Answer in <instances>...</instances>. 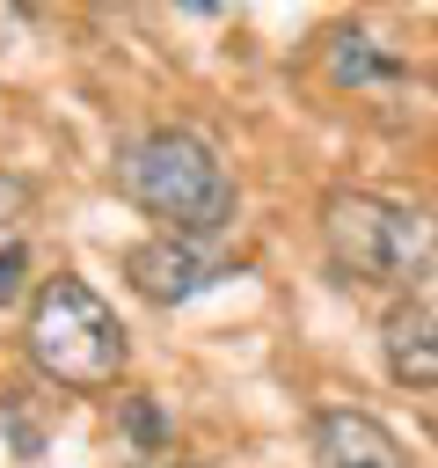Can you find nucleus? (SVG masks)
Returning <instances> with one entry per match:
<instances>
[{"mask_svg": "<svg viewBox=\"0 0 438 468\" xmlns=\"http://www.w3.org/2000/svg\"><path fill=\"white\" fill-rule=\"evenodd\" d=\"M314 461L321 468H409L402 439L372 410H321L314 417Z\"/></svg>", "mask_w": 438, "mask_h": 468, "instance_id": "obj_5", "label": "nucleus"}, {"mask_svg": "<svg viewBox=\"0 0 438 468\" xmlns=\"http://www.w3.org/2000/svg\"><path fill=\"white\" fill-rule=\"evenodd\" d=\"M7 300H22V241L0 249V307H7Z\"/></svg>", "mask_w": 438, "mask_h": 468, "instance_id": "obj_9", "label": "nucleus"}, {"mask_svg": "<svg viewBox=\"0 0 438 468\" xmlns=\"http://www.w3.org/2000/svg\"><path fill=\"white\" fill-rule=\"evenodd\" d=\"M328 73H336L343 88H372V80H394L402 66H394V58H380V51H372V37L343 29V37H336V51H328Z\"/></svg>", "mask_w": 438, "mask_h": 468, "instance_id": "obj_7", "label": "nucleus"}, {"mask_svg": "<svg viewBox=\"0 0 438 468\" xmlns=\"http://www.w3.org/2000/svg\"><path fill=\"white\" fill-rule=\"evenodd\" d=\"M124 278H131L139 300L175 307V300H197L212 285V256L197 241H182V234H153V241H131L124 249Z\"/></svg>", "mask_w": 438, "mask_h": 468, "instance_id": "obj_4", "label": "nucleus"}, {"mask_svg": "<svg viewBox=\"0 0 438 468\" xmlns=\"http://www.w3.org/2000/svg\"><path fill=\"white\" fill-rule=\"evenodd\" d=\"M124 424H131V439H139V446H161V417H153V402H146V395H131V402H124Z\"/></svg>", "mask_w": 438, "mask_h": 468, "instance_id": "obj_8", "label": "nucleus"}, {"mask_svg": "<svg viewBox=\"0 0 438 468\" xmlns=\"http://www.w3.org/2000/svg\"><path fill=\"white\" fill-rule=\"evenodd\" d=\"M22 351H29V366L44 373V380H58V388H110L117 373H124V358H131V344H124V322L102 307V292L88 285V278H73V271H58V278H44L36 285V300H29V314H22Z\"/></svg>", "mask_w": 438, "mask_h": 468, "instance_id": "obj_2", "label": "nucleus"}, {"mask_svg": "<svg viewBox=\"0 0 438 468\" xmlns=\"http://www.w3.org/2000/svg\"><path fill=\"white\" fill-rule=\"evenodd\" d=\"M117 183L139 212H153L168 234L197 241V234H219L234 227V176L219 168V154L197 139V132H139L124 154H117Z\"/></svg>", "mask_w": 438, "mask_h": 468, "instance_id": "obj_1", "label": "nucleus"}, {"mask_svg": "<svg viewBox=\"0 0 438 468\" xmlns=\"http://www.w3.org/2000/svg\"><path fill=\"white\" fill-rule=\"evenodd\" d=\"M380 344H387V373H394L402 388H438V307L402 300V307L380 322Z\"/></svg>", "mask_w": 438, "mask_h": 468, "instance_id": "obj_6", "label": "nucleus"}, {"mask_svg": "<svg viewBox=\"0 0 438 468\" xmlns=\"http://www.w3.org/2000/svg\"><path fill=\"white\" fill-rule=\"evenodd\" d=\"M431 80H438V51H431Z\"/></svg>", "mask_w": 438, "mask_h": 468, "instance_id": "obj_10", "label": "nucleus"}, {"mask_svg": "<svg viewBox=\"0 0 438 468\" xmlns=\"http://www.w3.org/2000/svg\"><path fill=\"white\" fill-rule=\"evenodd\" d=\"M321 241L343 278L365 285H423L438 278V212L394 205L372 190H336L321 205Z\"/></svg>", "mask_w": 438, "mask_h": 468, "instance_id": "obj_3", "label": "nucleus"}]
</instances>
